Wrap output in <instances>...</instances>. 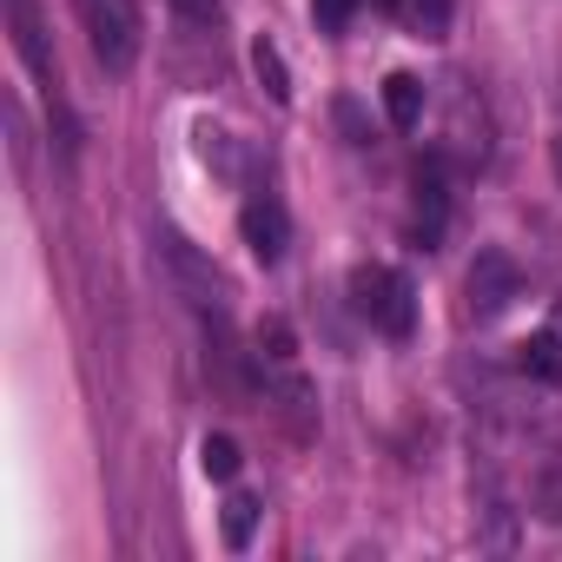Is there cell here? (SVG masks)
Instances as JSON below:
<instances>
[{"instance_id":"277c9868","label":"cell","mask_w":562,"mask_h":562,"mask_svg":"<svg viewBox=\"0 0 562 562\" xmlns=\"http://www.w3.org/2000/svg\"><path fill=\"white\" fill-rule=\"evenodd\" d=\"M8 27H14V54L27 60V74L47 87V100H60V67H54L47 27H41V8H34V0H8Z\"/></svg>"},{"instance_id":"2e32d148","label":"cell","mask_w":562,"mask_h":562,"mask_svg":"<svg viewBox=\"0 0 562 562\" xmlns=\"http://www.w3.org/2000/svg\"><path fill=\"white\" fill-rule=\"evenodd\" d=\"M529 503H536V516H542V522H562V463H549V470L536 476Z\"/></svg>"},{"instance_id":"ac0fdd59","label":"cell","mask_w":562,"mask_h":562,"mask_svg":"<svg viewBox=\"0 0 562 562\" xmlns=\"http://www.w3.org/2000/svg\"><path fill=\"white\" fill-rule=\"evenodd\" d=\"M199 159L218 166V172H232V139H225L218 126H199Z\"/></svg>"},{"instance_id":"3957f363","label":"cell","mask_w":562,"mask_h":562,"mask_svg":"<svg viewBox=\"0 0 562 562\" xmlns=\"http://www.w3.org/2000/svg\"><path fill=\"white\" fill-rule=\"evenodd\" d=\"M80 8V27L93 41V60L106 74H126L139 60V8L133 0H74Z\"/></svg>"},{"instance_id":"9a60e30c","label":"cell","mask_w":562,"mask_h":562,"mask_svg":"<svg viewBox=\"0 0 562 562\" xmlns=\"http://www.w3.org/2000/svg\"><path fill=\"white\" fill-rule=\"evenodd\" d=\"M251 67H258V80H265V93H271L278 106L292 100V74H285V54H278L271 41H258V47H251Z\"/></svg>"},{"instance_id":"6da1fadb","label":"cell","mask_w":562,"mask_h":562,"mask_svg":"<svg viewBox=\"0 0 562 562\" xmlns=\"http://www.w3.org/2000/svg\"><path fill=\"white\" fill-rule=\"evenodd\" d=\"M159 265H166V278H172V292L192 305V312H205V318H225V271L186 238V232H172V225H159Z\"/></svg>"},{"instance_id":"8992f818","label":"cell","mask_w":562,"mask_h":562,"mask_svg":"<svg viewBox=\"0 0 562 562\" xmlns=\"http://www.w3.org/2000/svg\"><path fill=\"white\" fill-rule=\"evenodd\" d=\"M509 299H516V265L503 251H476V265H470V312L496 318Z\"/></svg>"},{"instance_id":"44dd1931","label":"cell","mask_w":562,"mask_h":562,"mask_svg":"<svg viewBox=\"0 0 562 562\" xmlns=\"http://www.w3.org/2000/svg\"><path fill=\"white\" fill-rule=\"evenodd\" d=\"M549 331H562V299H555V312H549Z\"/></svg>"},{"instance_id":"7a4b0ae2","label":"cell","mask_w":562,"mask_h":562,"mask_svg":"<svg viewBox=\"0 0 562 562\" xmlns=\"http://www.w3.org/2000/svg\"><path fill=\"white\" fill-rule=\"evenodd\" d=\"M351 305L384 338H411V325H417V292H411V278L391 271V265H358L351 271Z\"/></svg>"},{"instance_id":"9c48e42d","label":"cell","mask_w":562,"mask_h":562,"mask_svg":"<svg viewBox=\"0 0 562 562\" xmlns=\"http://www.w3.org/2000/svg\"><path fill=\"white\" fill-rule=\"evenodd\" d=\"M516 371L536 384H562V331H536L516 345Z\"/></svg>"},{"instance_id":"5bb4252c","label":"cell","mask_w":562,"mask_h":562,"mask_svg":"<svg viewBox=\"0 0 562 562\" xmlns=\"http://www.w3.org/2000/svg\"><path fill=\"white\" fill-rule=\"evenodd\" d=\"M238 463H245V457H238V443H232L225 430H212V437L199 443V470H205L212 483H232V476H238Z\"/></svg>"},{"instance_id":"8fae6325","label":"cell","mask_w":562,"mask_h":562,"mask_svg":"<svg viewBox=\"0 0 562 562\" xmlns=\"http://www.w3.org/2000/svg\"><path fill=\"white\" fill-rule=\"evenodd\" d=\"M391 14H397L417 41H443V34H450V0H391Z\"/></svg>"},{"instance_id":"4fadbf2b","label":"cell","mask_w":562,"mask_h":562,"mask_svg":"<svg viewBox=\"0 0 562 562\" xmlns=\"http://www.w3.org/2000/svg\"><path fill=\"white\" fill-rule=\"evenodd\" d=\"M258 358H265L271 371H292L299 338H292V325H285V318H265V325H258Z\"/></svg>"},{"instance_id":"52a82bcc","label":"cell","mask_w":562,"mask_h":562,"mask_svg":"<svg viewBox=\"0 0 562 562\" xmlns=\"http://www.w3.org/2000/svg\"><path fill=\"white\" fill-rule=\"evenodd\" d=\"M265 404L278 411V417H285V430L305 443V437H318V417H312V384L299 378V371H285V378H278V391H265Z\"/></svg>"},{"instance_id":"ba28073f","label":"cell","mask_w":562,"mask_h":562,"mask_svg":"<svg viewBox=\"0 0 562 562\" xmlns=\"http://www.w3.org/2000/svg\"><path fill=\"white\" fill-rule=\"evenodd\" d=\"M443 205H450V192H443V166L424 159V166H417V238H424V245H437V232H443Z\"/></svg>"},{"instance_id":"e0dca14e","label":"cell","mask_w":562,"mask_h":562,"mask_svg":"<svg viewBox=\"0 0 562 562\" xmlns=\"http://www.w3.org/2000/svg\"><path fill=\"white\" fill-rule=\"evenodd\" d=\"M312 14H318V27H325V34H345V27H351V14H358V0H312Z\"/></svg>"},{"instance_id":"30bf717a","label":"cell","mask_w":562,"mask_h":562,"mask_svg":"<svg viewBox=\"0 0 562 562\" xmlns=\"http://www.w3.org/2000/svg\"><path fill=\"white\" fill-rule=\"evenodd\" d=\"M384 113H391L397 133H417L424 126V80L417 74H391L384 80Z\"/></svg>"},{"instance_id":"ffe728a7","label":"cell","mask_w":562,"mask_h":562,"mask_svg":"<svg viewBox=\"0 0 562 562\" xmlns=\"http://www.w3.org/2000/svg\"><path fill=\"white\" fill-rule=\"evenodd\" d=\"M172 8H179L186 21H199V27H205V21H218V0H172Z\"/></svg>"},{"instance_id":"7c38bea8","label":"cell","mask_w":562,"mask_h":562,"mask_svg":"<svg viewBox=\"0 0 562 562\" xmlns=\"http://www.w3.org/2000/svg\"><path fill=\"white\" fill-rule=\"evenodd\" d=\"M218 529H225V549H251V529H258V496L232 490V496H225V516H218Z\"/></svg>"},{"instance_id":"5b68a950","label":"cell","mask_w":562,"mask_h":562,"mask_svg":"<svg viewBox=\"0 0 562 562\" xmlns=\"http://www.w3.org/2000/svg\"><path fill=\"white\" fill-rule=\"evenodd\" d=\"M238 232H245V245H251L258 265H278L285 245H292V225H285V205H278V199H245Z\"/></svg>"},{"instance_id":"7402d4cb","label":"cell","mask_w":562,"mask_h":562,"mask_svg":"<svg viewBox=\"0 0 562 562\" xmlns=\"http://www.w3.org/2000/svg\"><path fill=\"white\" fill-rule=\"evenodd\" d=\"M555 166H562V139H555Z\"/></svg>"},{"instance_id":"d6986e66","label":"cell","mask_w":562,"mask_h":562,"mask_svg":"<svg viewBox=\"0 0 562 562\" xmlns=\"http://www.w3.org/2000/svg\"><path fill=\"white\" fill-rule=\"evenodd\" d=\"M338 126H345V133H351L358 146L371 139V133H364V113H358V100H338Z\"/></svg>"}]
</instances>
